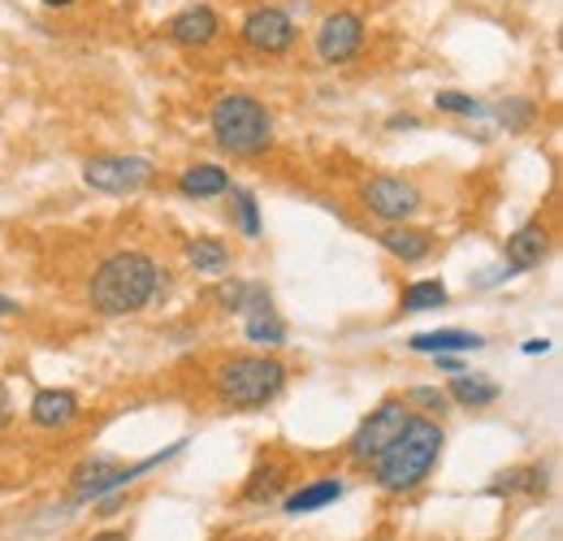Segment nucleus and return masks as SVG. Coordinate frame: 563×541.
<instances>
[{
  "label": "nucleus",
  "instance_id": "f257e3e1",
  "mask_svg": "<svg viewBox=\"0 0 563 541\" xmlns=\"http://www.w3.org/2000/svg\"><path fill=\"white\" fill-rule=\"evenodd\" d=\"M156 290H161V269L143 252H113L109 261H100V269L91 273V281H87V299L104 317L140 312V308L152 303Z\"/></svg>",
  "mask_w": 563,
  "mask_h": 541
},
{
  "label": "nucleus",
  "instance_id": "f03ea898",
  "mask_svg": "<svg viewBox=\"0 0 563 541\" xmlns=\"http://www.w3.org/2000/svg\"><path fill=\"white\" fill-rule=\"evenodd\" d=\"M438 455H442V429L433 420H424V416H412L408 429L373 460V476H377V485L386 494H408L433 473Z\"/></svg>",
  "mask_w": 563,
  "mask_h": 541
},
{
  "label": "nucleus",
  "instance_id": "7ed1b4c3",
  "mask_svg": "<svg viewBox=\"0 0 563 541\" xmlns=\"http://www.w3.org/2000/svg\"><path fill=\"white\" fill-rule=\"evenodd\" d=\"M209 126L217 147L230 152V156H261L274 143V118H269V109L256 96H243V91H230V96H221L212 104Z\"/></svg>",
  "mask_w": 563,
  "mask_h": 541
},
{
  "label": "nucleus",
  "instance_id": "20e7f679",
  "mask_svg": "<svg viewBox=\"0 0 563 541\" xmlns=\"http://www.w3.org/2000/svg\"><path fill=\"white\" fill-rule=\"evenodd\" d=\"M212 386L221 404L230 407H265L278 399L286 386V364L274 355H234L212 373Z\"/></svg>",
  "mask_w": 563,
  "mask_h": 541
},
{
  "label": "nucleus",
  "instance_id": "39448f33",
  "mask_svg": "<svg viewBox=\"0 0 563 541\" xmlns=\"http://www.w3.org/2000/svg\"><path fill=\"white\" fill-rule=\"evenodd\" d=\"M152 174H156V165L143 156H91L82 165V183L104 196H131L152 183Z\"/></svg>",
  "mask_w": 563,
  "mask_h": 541
},
{
  "label": "nucleus",
  "instance_id": "423d86ee",
  "mask_svg": "<svg viewBox=\"0 0 563 541\" xmlns=\"http://www.w3.org/2000/svg\"><path fill=\"white\" fill-rule=\"evenodd\" d=\"M408 420H412V411L399 404V399H386V404L377 407L360 429H355V438L347 442V455H352L355 464H373L404 429H408Z\"/></svg>",
  "mask_w": 563,
  "mask_h": 541
},
{
  "label": "nucleus",
  "instance_id": "0eeeda50",
  "mask_svg": "<svg viewBox=\"0 0 563 541\" xmlns=\"http://www.w3.org/2000/svg\"><path fill=\"white\" fill-rule=\"evenodd\" d=\"M239 35H243V44H247L252 53L278 57V53H286V48L295 44L299 31H295V22H290L286 9H278V4H261V9H252V13L243 18Z\"/></svg>",
  "mask_w": 563,
  "mask_h": 541
},
{
  "label": "nucleus",
  "instance_id": "6e6552de",
  "mask_svg": "<svg viewBox=\"0 0 563 541\" xmlns=\"http://www.w3.org/2000/svg\"><path fill=\"white\" fill-rule=\"evenodd\" d=\"M364 208H368L373 217H382V221L404 225L408 217L421 212V191H417V183H408V178L382 174V178H373V183L364 187Z\"/></svg>",
  "mask_w": 563,
  "mask_h": 541
},
{
  "label": "nucleus",
  "instance_id": "1a4fd4ad",
  "mask_svg": "<svg viewBox=\"0 0 563 541\" xmlns=\"http://www.w3.org/2000/svg\"><path fill=\"white\" fill-rule=\"evenodd\" d=\"M360 48H364V18L352 9H339L317 26V57L325 66H347Z\"/></svg>",
  "mask_w": 563,
  "mask_h": 541
},
{
  "label": "nucleus",
  "instance_id": "9d476101",
  "mask_svg": "<svg viewBox=\"0 0 563 541\" xmlns=\"http://www.w3.org/2000/svg\"><path fill=\"white\" fill-rule=\"evenodd\" d=\"M547 252H551V230H547L542 221H529V225H520V230L507 239L503 261H507L511 273H529L547 261Z\"/></svg>",
  "mask_w": 563,
  "mask_h": 541
},
{
  "label": "nucleus",
  "instance_id": "9b49d317",
  "mask_svg": "<svg viewBox=\"0 0 563 541\" xmlns=\"http://www.w3.org/2000/svg\"><path fill=\"white\" fill-rule=\"evenodd\" d=\"M217 35H221V18L212 13L209 4H191L169 22V40L183 44V48H205Z\"/></svg>",
  "mask_w": 563,
  "mask_h": 541
},
{
  "label": "nucleus",
  "instance_id": "f8f14e48",
  "mask_svg": "<svg viewBox=\"0 0 563 541\" xmlns=\"http://www.w3.org/2000/svg\"><path fill=\"white\" fill-rule=\"evenodd\" d=\"M78 420V399L70 390H40L31 404V424L40 429H70Z\"/></svg>",
  "mask_w": 563,
  "mask_h": 541
},
{
  "label": "nucleus",
  "instance_id": "ddd939ff",
  "mask_svg": "<svg viewBox=\"0 0 563 541\" xmlns=\"http://www.w3.org/2000/svg\"><path fill=\"white\" fill-rule=\"evenodd\" d=\"M343 481L339 476H321V481H308V485H299L282 507H286V516H308V511H321V507H330V503H339L343 498Z\"/></svg>",
  "mask_w": 563,
  "mask_h": 541
},
{
  "label": "nucleus",
  "instance_id": "4468645a",
  "mask_svg": "<svg viewBox=\"0 0 563 541\" xmlns=\"http://www.w3.org/2000/svg\"><path fill=\"white\" fill-rule=\"evenodd\" d=\"M382 247H386L390 256H399L404 265H417V261H424V256L433 252V234H429V230H412V225H390V230L382 234Z\"/></svg>",
  "mask_w": 563,
  "mask_h": 541
},
{
  "label": "nucleus",
  "instance_id": "2eb2a0df",
  "mask_svg": "<svg viewBox=\"0 0 563 541\" xmlns=\"http://www.w3.org/2000/svg\"><path fill=\"white\" fill-rule=\"evenodd\" d=\"M412 351H424V355H455V351H477L486 346L482 334H468V330H433V334H417L408 342Z\"/></svg>",
  "mask_w": 563,
  "mask_h": 541
},
{
  "label": "nucleus",
  "instance_id": "dca6fc26",
  "mask_svg": "<svg viewBox=\"0 0 563 541\" xmlns=\"http://www.w3.org/2000/svg\"><path fill=\"white\" fill-rule=\"evenodd\" d=\"M178 187H183V196L209 200V196H225L230 191V174L221 165H191V169H183Z\"/></svg>",
  "mask_w": 563,
  "mask_h": 541
},
{
  "label": "nucleus",
  "instance_id": "f3484780",
  "mask_svg": "<svg viewBox=\"0 0 563 541\" xmlns=\"http://www.w3.org/2000/svg\"><path fill=\"white\" fill-rule=\"evenodd\" d=\"M451 404H460V407H490V404H498V386H494L490 377L455 373V382H451Z\"/></svg>",
  "mask_w": 563,
  "mask_h": 541
},
{
  "label": "nucleus",
  "instance_id": "a211bd4d",
  "mask_svg": "<svg viewBox=\"0 0 563 541\" xmlns=\"http://www.w3.org/2000/svg\"><path fill=\"white\" fill-rule=\"evenodd\" d=\"M442 303H446V286H442L438 277L412 281V286L404 290V299H399L404 312H429V308H442Z\"/></svg>",
  "mask_w": 563,
  "mask_h": 541
},
{
  "label": "nucleus",
  "instance_id": "6ab92c4d",
  "mask_svg": "<svg viewBox=\"0 0 563 541\" xmlns=\"http://www.w3.org/2000/svg\"><path fill=\"white\" fill-rule=\"evenodd\" d=\"M282 481H286L282 464H265V468H256V473L247 476L243 498H247V503H274V498H278V489H282Z\"/></svg>",
  "mask_w": 563,
  "mask_h": 541
},
{
  "label": "nucleus",
  "instance_id": "aec40b11",
  "mask_svg": "<svg viewBox=\"0 0 563 541\" xmlns=\"http://www.w3.org/2000/svg\"><path fill=\"white\" fill-rule=\"evenodd\" d=\"M187 261L200 273H221L230 265V252H225V243H217V239H191V243H187Z\"/></svg>",
  "mask_w": 563,
  "mask_h": 541
},
{
  "label": "nucleus",
  "instance_id": "412c9836",
  "mask_svg": "<svg viewBox=\"0 0 563 541\" xmlns=\"http://www.w3.org/2000/svg\"><path fill=\"white\" fill-rule=\"evenodd\" d=\"M433 104H438V113H455V118H486V104H482V100H473V96H464V91H438V96H433Z\"/></svg>",
  "mask_w": 563,
  "mask_h": 541
},
{
  "label": "nucleus",
  "instance_id": "4be33fe9",
  "mask_svg": "<svg viewBox=\"0 0 563 541\" xmlns=\"http://www.w3.org/2000/svg\"><path fill=\"white\" fill-rule=\"evenodd\" d=\"M498 494H511V489H529V494H542L547 489V473L542 468H516V473H503L494 481Z\"/></svg>",
  "mask_w": 563,
  "mask_h": 541
},
{
  "label": "nucleus",
  "instance_id": "5701e85b",
  "mask_svg": "<svg viewBox=\"0 0 563 541\" xmlns=\"http://www.w3.org/2000/svg\"><path fill=\"white\" fill-rule=\"evenodd\" d=\"M247 339L261 342V346H282L286 342V330L274 312H261V317H247Z\"/></svg>",
  "mask_w": 563,
  "mask_h": 541
},
{
  "label": "nucleus",
  "instance_id": "b1692460",
  "mask_svg": "<svg viewBox=\"0 0 563 541\" xmlns=\"http://www.w3.org/2000/svg\"><path fill=\"white\" fill-rule=\"evenodd\" d=\"M230 200L239 203V225H243V234H261V217H256V196H252V191H239V187H230Z\"/></svg>",
  "mask_w": 563,
  "mask_h": 541
},
{
  "label": "nucleus",
  "instance_id": "393cba45",
  "mask_svg": "<svg viewBox=\"0 0 563 541\" xmlns=\"http://www.w3.org/2000/svg\"><path fill=\"white\" fill-rule=\"evenodd\" d=\"M529 118H533V104H529V100H503V109H498V122H503L507 131H525Z\"/></svg>",
  "mask_w": 563,
  "mask_h": 541
},
{
  "label": "nucleus",
  "instance_id": "a878e982",
  "mask_svg": "<svg viewBox=\"0 0 563 541\" xmlns=\"http://www.w3.org/2000/svg\"><path fill=\"white\" fill-rule=\"evenodd\" d=\"M408 404H417V407H424V411H433V416H442L451 399L438 395V390H429V386H417V390H408Z\"/></svg>",
  "mask_w": 563,
  "mask_h": 541
},
{
  "label": "nucleus",
  "instance_id": "bb28decb",
  "mask_svg": "<svg viewBox=\"0 0 563 541\" xmlns=\"http://www.w3.org/2000/svg\"><path fill=\"white\" fill-rule=\"evenodd\" d=\"M9 420H13V399H9V386L0 382V433L9 429Z\"/></svg>",
  "mask_w": 563,
  "mask_h": 541
},
{
  "label": "nucleus",
  "instance_id": "cd10ccee",
  "mask_svg": "<svg viewBox=\"0 0 563 541\" xmlns=\"http://www.w3.org/2000/svg\"><path fill=\"white\" fill-rule=\"evenodd\" d=\"M421 122L417 118H390V131H417Z\"/></svg>",
  "mask_w": 563,
  "mask_h": 541
},
{
  "label": "nucleus",
  "instance_id": "c85d7f7f",
  "mask_svg": "<svg viewBox=\"0 0 563 541\" xmlns=\"http://www.w3.org/2000/svg\"><path fill=\"white\" fill-rule=\"evenodd\" d=\"M433 360H438L442 373H460V360H455V355H433Z\"/></svg>",
  "mask_w": 563,
  "mask_h": 541
},
{
  "label": "nucleus",
  "instance_id": "c756f323",
  "mask_svg": "<svg viewBox=\"0 0 563 541\" xmlns=\"http://www.w3.org/2000/svg\"><path fill=\"white\" fill-rule=\"evenodd\" d=\"M542 351H551V342H547V339H529V342H525V355H542Z\"/></svg>",
  "mask_w": 563,
  "mask_h": 541
},
{
  "label": "nucleus",
  "instance_id": "7c9ffc66",
  "mask_svg": "<svg viewBox=\"0 0 563 541\" xmlns=\"http://www.w3.org/2000/svg\"><path fill=\"white\" fill-rule=\"evenodd\" d=\"M87 541H131L126 533H118V529H109V533H96V538H87Z\"/></svg>",
  "mask_w": 563,
  "mask_h": 541
},
{
  "label": "nucleus",
  "instance_id": "2f4dec72",
  "mask_svg": "<svg viewBox=\"0 0 563 541\" xmlns=\"http://www.w3.org/2000/svg\"><path fill=\"white\" fill-rule=\"evenodd\" d=\"M13 312H18V303L9 295H0V317H13Z\"/></svg>",
  "mask_w": 563,
  "mask_h": 541
},
{
  "label": "nucleus",
  "instance_id": "473e14b6",
  "mask_svg": "<svg viewBox=\"0 0 563 541\" xmlns=\"http://www.w3.org/2000/svg\"><path fill=\"white\" fill-rule=\"evenodd\" d=\"M48 9H66V4H74V0H44Z\"/></svg>",
  "mask_w": 563,
  "mask_h": 541
}]
</instances>
